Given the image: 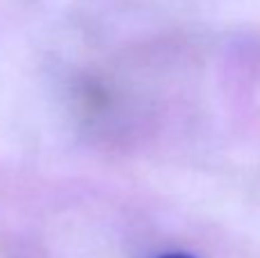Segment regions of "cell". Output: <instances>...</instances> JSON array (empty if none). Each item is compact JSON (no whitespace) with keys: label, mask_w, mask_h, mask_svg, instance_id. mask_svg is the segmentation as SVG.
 <instances>
[{"label":"cell","mask_w":260,"mask_h":258,"mask_svg":"<svg viewBox=\"0 0 260 258\" xmlns=\"http://www.w3.org/2000/svg\"><path fill=\"white\" fill-rule=\"evenodd\" d=\"M157 258H197V256H189V254H165V256H157Z\"/></svg>","instance_id":"1"}]
</instances>
